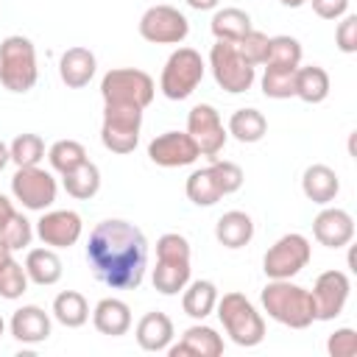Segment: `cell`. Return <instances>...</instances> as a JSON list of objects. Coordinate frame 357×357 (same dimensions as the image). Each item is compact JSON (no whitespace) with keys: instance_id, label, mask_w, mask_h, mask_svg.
Here are the masks:
<instances>
[{"instance_id":"7bdbcfd3","label":"cell","mask_w":357,"mask_h":357,"mask_svg":"<svg viewBox=\"0 0 357 357\" xmlns=\"http://www.w3.org/2000/svg\"><path fill=\"white\" fill-rule=\"evenodd\" d=\"M310 3L321 20H337L349 11V0H310Z\"/></svg>"},{"instance_id":"8d00e7d4","label":"cell","mask_w":357,"mask_h":357,"mask_svg":"<svg viewBox=\"0 0 357 357\" xmlns=\"http://www.w3.org/2000/svg\"><path fill=\"white\" fill-rule=\"evenodd\" d=\"M28 290V273L25 268L17 262V259H8L3 268H0V298H20L22 293Z\"/></svg>"},{"instance_id":"5b68a950","label":"cell","mask_w":357,"mask_h":357,"mask_svg":"<svg viewBox=\"0 0 357 357\" xmlns=\"http://www.w3.org/2000/svg\"><path fill=\"white\" fill-rule=\"evenodd\" d=\"M218 318L226 329V335L237 343V346H257L265 337V321L257 312V307L243 296V293H226L223 298L218 296Z\"/></svg>"},{"instance_id":"f6af8a7d","label":"cell","mask_w":357,"mask_h":357,"mask_svg":"<svg viewBox=\"0 0 357 357\" xmlns=\"http://www.w3.org/2000/svg\"><path fill=\"white\" fill-rule=\"evenodd\" d=\"M220 0H187V6L190 8H195V11H209V8H215Z\"/></svg>"},{"instance_id":"836d02e7","label":"cell","mask_w":357,"mask_h":357,"mask_svg":"<svg viewBox=\"0 0 357 357\" xmlns=\"http://www.w3.org/2000/svg\"><path fill=\"white\" fill-rule=\"evenodd\" d=\"M296 70H290V67H265V75H262L265 98H273V100L293 98L296 95Z\"/></svg>"},{"instance_id":"f546056e","label":"cell","mask_w":357,"mask_h":357,"mask_svg":"<svg viewBox=\"0 0 357 357\" xmlns=\"http://www.w3.org/2000/svg\"><path fill=\"white\" fill-rule=\"evenodd\" d=\"M53 318L67 329H78L89 318V304L78 290H64L53 298Z\"/></svg>"},{"instance_id":"681fc988","label":"cell","mask_w":357,"mask_h":357,"mask_svg":"<svg viewBox=\"0 0 357 357\" xmlns=\"http://www.w3.org/2000/svg\"><path fill=\"white\" fill-rule=\"evenodd\" d=\"M3 332H6V321L0 318V335H3Z\"/></svg>"},{"instance_id":"44dd1931","label":"cell","mask_w":357,"mask_h":357,"mask_svg":"<svg viewBox=\"0 0 357 357\" xmlns=\"http://www.w3.org/2000/svg\"><path fill=\"white\" fill-rule=\"evenodd\" d=\"M92 324L100 335L120 337L131 329V310L120 298H100L92 310Z\"/></svg>"},{"instance_id":"ffe728a7","label":"cell","mask_w":357,"mask_h":357,"mask_svg":"<svg viewBox=\"0 0 357 357\" xmlns=\"http://www.w3.org/2000/svg\"><path fill=\"white\" fill-rule=\"evenodd\" d=\"M95 67H98L95 53H92L89 47H81V45L64 50L61 59H59V75H61V81H64L70 89L86 86V84L92 81V75H95Z\"/></svg>"},{"instance_id":"9a60e30c","label":"cell","mask_w":357,"mask_h":357,"mask_svg":"<svg viewBox=\"0 0 357 357\" xmlns=\"http://www.w3.org/2000/svg\"><path fill=\"white\" fill-rule=\"evenodd\" d=\"M148 156L159 167H184V165H192L201 156V151H198V145H195V139L190 134H184V131H165V134L151 139Z\"/></svg>"},{"instance_id":"3957f363","label":"cell","mask_w":357,"mask_h":357,"mask_svg":"<svg viewBox=\"0 0 357 357\" xmlns=\"http://www.w3.org/2000/svg\"><path fill=\"white\" fill-rule=\"evenodd\" d=\"M190 243L178 231H167L156 240L153 287L162 296H176L190 282Z\"/></svg>"},{"instance_id":"9c48e42d","label":"cell","mask_w":357,"mask_h":357,"mask_svg":"<svg viewBox=\"0 0 357 357\" xmlns=\"http://www.w3.org/2000/svg\"><path fill=\"white\" fill-rule=\"evenodd\" d=\"M209 67H212L218 86L231 95H240V92L251 89V84H254V67L240 56L234 42L218 39L209 50Z\"/></svg>"},{"instance_id":"d4e9b609","label":"cell","mask_w":357,"mask_h":357,"mask_svg":"<svg viewBox=\"0 0 357 357\" xmlns=\"http://www.w3.org/2000/svg\"><path fill=\"white\" fill-rule=\"evenodd\" d=\"M25 273L33 284H56L61 279V259L53 248H31L25 257Z\"/></svg>"},{"instance_id":"7c38bea8","label":"cell","mask_w":357,"mask_h":357,"mask_svg":"<svg viewBox=\"0 0 357 357\" xmlns=\"http://www.w3.org/2000/svg\"><path fill=\"white\" fill-rule=\"evenodd\" d=\"M11 192L25 209L45 212L56 201V178L39 165L17 167V173L11 176Z\"/></svg>"},{"instance_id":"ba28073f","label":"cell","mask_w":357,"mask_h":357,"mask_svg":"<svg viewBox=\"0 0 357 357\" xmlns=\"http://www.w3.org/2000/svg\"><path fill=\"white\" fill-rule=\"evenodd\" d=\"M139 128H142V109L120 106V103H103L100 142L106 151L131 153L139 142Z\"/></svg>"},{"instance_id":"d6a6232c","label":"cell","mask_w":357,"mask_h":357,"mask_svg":"<svg viewBox=\"0 0 357 357\" xmlns=\"http://www.w3.org/2000/svg\"><path fill=\"white\" fill-rule=\"evenodd\" d=\"M268 67H290L296 70L301 64V45L298 39L293 36H271L268 39V59H265Z\"/></svg>"},{"instance_id":"52a82bcc","label":"cell","mask_w":357,"mask_h":357,"mask_svg":"<svg viewBox=\"0 0 357 357\" xmlns=\"http://www.w3.org/2000/svg\"><path fill=\"white\" fill-rule=\"evenodd\" d=\"M201 78H204L201 53L192 50V47H178L165 61V70H162V78H159V89L170 100H184L198 89Z\"/></svg>"},{"instance_id":"e0dca14e","label":"cell","mask_w":357,"mask_h":357,"mask_svg":"<svg viewBox=\"0 0 357 357\" xmlns=\"http://www.w3.org/2000/svg\"><path fill=\"white\" fill-rule=\"evenodd\" d=\"M312 234L321 245L326 248H343L351 243L354 237V220L346 209H337V206H326L315 215L312 220Z\"/></svg>"},{"instance_id":"7402d4cb","label":"cell","mask_w":357,"mask_h":357,"mask_svg":"<svg viewBox=\"0 0 357 357\" xmlns=\"http://www.w3.org/2000/svg\"><path fill=\"white\" fill-rule=\"evenodd\" d=\"M137 343H139V349H145V351H165L167 346H170V340H173V321L165 315V312H145L142 318H139V324H137Z\"/></svg>"},{"instance_id":"d590c367","label":"cell","mask_w":357,"mask_h":357,"mask_svg":"<svg viewBox=\"0 0 357 357\" xmlns=\"http://www.w3.org/2000/svg\"><path fill=\"white\" fill-rule=\"evenodd\" d=\"M84 159H86V148H84L81 142H75V139H59V142H53L50 151H47L50 167H53L56 173H61V176H64L67 170L78 167Z\"/></svg>"},{"instance_id":"5bb4252c","label":"cell","mask_w":357,"mask_h":357,"mask_svg":"<svg viewBox=\"0 0 357 357\" xmlns=\"http://www.w3.org/2000/svg\"><path fill=\"white\" fill-rule=\"evenodd\" d=\"M312 304H315V321H332L343 312L351 282L343 271H324L312 284Z\"/></svg>"},{"instance_id":"e575fe53","label":"cell","mask_w":357,"mask_h":357,"mask_svg":"<svg viewBox=\"0 0 357 357\" xmlns=\"http://www.w3.org/2000/svg\"><path fill=\"white\" fill-rule=\"evenodd\" d=\"M8 153L17 167H33L45 159V139L39 134H20L8 145Z\"/></svg>"},{"instance_id":"8992f818","label":"cell","mask_w":357,"mask_h":357,"mask_svg":"<svg viewBox=\"0 0 357 357\" xmlns=\"http://www.w3.org/2000/svg\"><path fill=\"white\" fill-rule=\"evenodd\" d=\"M156 84L145 70H134V67H117L109 70L100 81V95L103 103H120V106H137V109H148L153 100Z\"/></svg>"},{"instance_id":"7dc6e473","label":"cell","mask_w":357,"mask_h":357,"mask_svg":"<svg viewBox=\"0 0 357 357\" xmlns=\"http://www.w3.org/2000/svg\"><path fill=\"white\" fill-rule=\"evenodd\" d=\"M8 162H11V153H8V145H6V142H0V170H3V167H6Z\"/></svg>"},{"instance_id":"ee69618b","label":"cell","mask_w":357,"mask_h":357,"mask_svg":"<svg viewBox=\"0 0 357 357\" xmlns=\"http://www.w3.org/2000/svg\"><path fill=\"white\" fill-rule=\"evenodd\" d=\"M14 212H17V209H14V204L0 192V231H3V229H6V223L14 218Z\"/></svg>"},{"instance_id":"484cf974","label":"cell","mask_w":357,"mask_h":357,"mask_svg":"<svg viewBox=\"0 0 357 357\" xmlns=\"http://www.w3.org/2000/svg\"><path fill=\"white\" fill-rule=\"evenodd\" d=\"M218 304V287L215 282L209 279H195V282H187L184 287V296H181V307L190 318L195 321H204Z\"/></svg>"},{"instance_id":"6da1fadb","label":"cell","mask_w":357,"mask_h":357,"mask_svg":"<svg viewBox=\"0 0 357 357\" xmlns=\"http://www.w3.org/2000/svg\"><path fill=\"white\" fill-rule=\"evenodd\" d=\"M86 262L106 287L137 290L148 268V240L128 220H100L89 234Z\"/></svg>"},{"instance_id":"7a4b0ae2","label":"cell","mask_w":357,"mask_h":357,"mask_svg":"<svg viewBox=\"0 0 357 357\" xmlns=\"http://www.w3.org/2000/svg\"><path fill=\"white\" fill-rule=\"evenodd\" d=\"M259 301H262L268 318H273L282 326L307 329L315 321L312 293L307 287H301V284H293L290 279H271L262 287Z\"/></svg>"},{"instance_id":"ac0fdd59","label":"cell","mask_w":357,"mask_h":357,"mask_svg":"<svg viewBox=\"0 0 357 357\" xmlns=\"http://www.w3.org/2000/svg\"><path fill=\"white\" fill-rule=\"evenodd\" d=\"M167 354L170 357H187V354H192V357H220L223 354V337L212 326L195 324L181 335V340L176 346H167Z\"/></svg>"},{"instance_id":"4dcf8cb0","label":"cell","mask_w":357,"mask_h":357,"mask_svg":"<svg viewBox=\"0 0 357 357\" xmlns=\"http://www.w3.org/2000/svg\"><path fill=\"white\" fill-rule=\"evenodd\" d=\"M251 31V17L243 8H220L212 17V33L220 42H240Z\"/></svg>"},{"instance_id":"8fae6325","label":"cell","mask_w":357,"mask_h":357,"mask_svg":"<svg viewBox=\"0 0 357 357\" xmlns=\"http://www.w3.org/2000/svg\"><path fill=\"white\" fill-rule=\"evenodd\" d=\"M190 33L187 17L173 6H151L139 17V36L153 45H178Z\"/></svg>"},{"instance_id":"2e32d148","label":"cell","mask_w":357,"mask_h":357,"mask_svg":"<svg viewBox=\"0 0 357 357\" xmlns=\"http://www.w3.org/2000/svg\"><path fill=\"white\" fill-rule=\"evenodd\" d=\"M81 231H84L81 215L73 212V209H53V212H45L36 220V234L50 248H70V245H75Z\"/></svg>"},{"instance_id":"60d3db41","label":"cell","mask_w":357,"mask_h":357,"mask_svg":"<svg viewBox=\"0 0 357 357\" xmlns=\"http://www.w3.org/2000/svg\"><path fill=\"white\" fill-rule=\"evenodd\" d=\"M212 170H215L218 181H220V187H223V195H231V192H237L243 187V170H240V165L212 159Z\"/></svg>"},{"instance_id":"bcb514c9","label":"cell","mask_w":357,"mask_h":357,"mask_svg":"<svg viewBox=\"0 0 357 357\" xmlns=\"http://www.w3.org/2000/svg\"><path fill=\"white\" fill-rule=\"evenodd\" d=\"M11 254H14V251H11V245H8V243H6L3 237H0V268H3V265H6L8 259H14Z\"/></svg>"},{"instance_id":"cb8c5ba5","label":"cell","mask_w":357,"mask_h":357,"mask_svg":"<svg viewBox=\"0 0 357 357\" xmlns=\"http://www.w3.org/2000/svg\"><path fill=\"white\" fill-rule=\"evenodd\" d=\"M215 237L223 248H243L254 237V220L240 209L223 212L215 223Z\"/></svg>"},{"instance_id":"ab89813d","label":"cell","mask_w":357,"mask_h":357,"mask_svg":"<svg viewBox=\"0 0 357 357\" xmlns=\"http://www.w3.org/2000/svg\"><path fill=\"white\" fill-rule=\"evenodd\" d=\"M326 351L332 357H354L357 354V332L343 326V329H335L326 340Z\"/></svg>"},{"instance_id":"4316f807","label":"cell","mask_w":357,"mask_h":357,"mask_svg":"<svg viewBox=\"0 0 357 357\" xmlns=\"http://www.w3.org/2000/svg\"><path fill=\"white\" fill-rule=\"evenodd\" d=\"M61 181H64L67 195H73V198H78V201H89V198H95L98 190H100V170H98L95 162L84 159L78 167L67 170V173L61 176Z\"/></svg>"},{"instance_id":"83f0119b","label":"cell","mask_w":357,"mask_h":357,"mask_svg":"<svg viewBox=\"0 0 357 357\" xmlns=\"http://www.w3.org/2000/svg\"><path fill=\"white\" fill-rule=\"evenodd\" d=\"M184 190H187V198L195 206H212V204H218L223 198V187H220L212 165L209 167H201V170H192Z\"/></svg>"},{"instance_id":"f35d334b","label":"cell","mask_w":357,"mask_h":357,"mask_svg":"<svg viewBox=\"0 0 357 357\" xmlns=\"http://www.w3.org/2000/svg\"><path fill=\"white\" fill-rule=\"evenodd\" d=\"M0 237L11 245V251H20L25 245H31L33 240V229H31V220L22 215V212H14V218L6 223V229L0 231Z\"/></svg>"},{"instance_id":"f1b7e54d","label":"cell","mask_w":357,"mask_h":357,"mask_svg":"<svg viewBox=\"0 0 357 357\" xmlns=\"http://www.w3.org/2000/svg\"><path fill=\"white\" fill-rule=\"evenodd\" d=\"M329 95V73L318 64L296 70V98L304 103H321Z\"/></svg>"},{"instance_id":"1f68e13d","label":"cell","mask_w":357,"mask_h":357,"mask_svg":"<svg viewBox=\"0 0 357 357\" xmlns=\"http://www.w3.org/2000/svg\"><path fill=\"white\" fill-rule=\"evenodd\" d=\"M268 131V120L259 109H237L229 117V134L237 142H259Z\"/></svg>"},{"instance_id":"b9f144b4","label":"cell","mask_w":357,"mask_h":357,"mask_svg":"<svg viewBox=\"0 0 357 357\" xmlns=\"http://www.w3.org/2000/svg\"><path fill=\"white\" fill-rule=\"evenodd\" d=\"M335 45H337L343 53H357V17H354V14H346L343 22L337 25V31H335Z\"/></svg>"},{"instance_id":"603a6c76","label":"cell","mask_w":357,"mask_h":357,"mask_svg":"<svg viewBox=\"0 0 357 357\" xmlns=\"http://www.w3.org/2000/svg\"><path fill=\"white\" fill-rule=\"evenodd\" d=\"M301 190H304V195L312 204H321L324 206V204L335 201V195L340 192V178L326 165H310L304 170V176H301Z\"/></svg>"},{"instance_id":"74e56055","label":"cell","mask_w":357,"mask_h":357,"mask_svg":"<svg viewBox=\"0 0 357 357\" xmlns=\"http://www.w3.org/2000/svg\"><path fill=\"white\" fill-rule=\"evenodd\" d=\"M268 39L271 36H265L262 31H248L240 42H237V50H240V56L251 64V67H257V64H265V59H268Z\"/></svg>"},{"instance_id":"30bf717a","label":"cell","mask_w":357,"mask_h":357,"mask_svg":"<svg viewBox=\"0 0 357 357\" xmlns=\"http://www.w3.org/2000/svg\"><path fill=\"white\" fill-rule=\"evenodd\" d=\"M312 257V248H310V240L298 231L293 234H284L279 237L268 251H265V259H262V271L268 279H293L301 268H307Z\"/></svg>"},{"instance_id":"277c9868","label":"cell","mask_w":357,"mask_h":357,"mask_svg":"<svg viewBox=\"0 0 357 357\" xmlns=\"http://www.w3.org/2000/svg\"><path fill=\"white\" fill-rule=\"evenodd\" d=\"M39 78V67H36V50L33 42L28 36H6L0 42V84L8 92H28L33 89Z\"/></svg>"},{"instance_id":"c3c4849f","label":"cell","mask_w":357,"mask_h":357,"mask_svg":"<svg viewBox=\"0 0 357 357\" xmlns=\"http://www.w3.org/2000/svg\"><path fill=\"white\" fill-rule=\"evenodd\" d=\"M282 6H287V8H298V6H304L307 0H279Z\"/></svg>"},{"instance_id":"4fadbf2b","label":"cell","mask_w":357,"mask_h":357,"mask_svg":"<svg viewBox=\"0 0 357 357\" xmlns=\"http://www.w3.org/2000/svg\"><path fill=\"white\" fill-rule=\"evenodd\" d=\"M187 134L195 139L201 156H209V159H218V153L223 151L226 137H229V131L220 123L218 109L209 106V103H198V106L190 109V114H187Z\"/></svg>"},{"instance_id":"d6986e66","label":"cell","mask_w":357,"mask_h":357,"mask_svg":"<svg viewBox=\"0 0 357 357\" xmlns=\"http://www.w3.org/2000/svg\"><path fill=\"white\" fill-rule=\"evenodd\" d=\"M8 326L20 343H42L50 337V315L36 304H25L14 310Z\"/></svg>"}]
</instances>
